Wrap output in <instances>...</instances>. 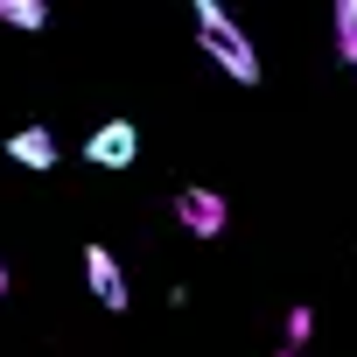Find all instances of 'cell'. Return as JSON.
<instances>
[{
  "instance_id": "1",
  "label": "cell",
  "mask_w": 357,
  "mask_h": 357,
  "mask_svg": "<svg viewBox=\"0 0 357 357\" xmlns=\"http://www.w3.org/2000/svg\"><path fill=\"white\" fill-rule=\"evenodd\" d=\"M197 43L218 70H231L238 84H259V56H252V36L218 8V0H197Z\"/></svg>"
},
{
  "instance_id": "2",
  "label": "cell",
  "mask_w": 357,
  "mask_h": 357,
  "mask_svg": "<svg viewBox=\"0 0 357 357\" xmlns=\"http://www.w3.org/2000/svg\"><path fill=\"white\" fill-rule=\"evenodd\" d=\"M84 161H91V168H133V161H140V126H133V119H105V126L84 140Z\"/></svg>"
},
{
  "instance_id": "3",
  "label": "cell",
  "mask_w": 357,
  "mask_h": 357,
  "mask_svg": "<svg viewBox=\"0 0 357 357\" xmlns=\"http://www.w3.org/2000/svg\"><path fill=\"white\" fill-rule=\"evenodd\" d=\"M225 218H231V211H225V197H218V190H204V183L175 197V225L197 231V238H218V231H225Z\"/></svg>"
},
{
  "instance_id": "4",
  "label": "cell",
  "mask_w": 357,
  "mask_h": 357,
  "mask_svg": "<svg viewBox=\"0 0 357 357\" xmlns=\"http://www.w3.org/2000/svg\"><path fill=\"white\" fill-rule=\"evenodd\" d=\"M84 287H91V301L98 308H126V273H119V259L105 252V245H84Z\"/></svg>"
},
{
  "instance_id": "5",
  "label": "cell",
  "mask_w": 357,
  "mask_h": 357,
  "mask_svg": "<svg viewBox=\"0 0 357 357\" xmlns=\"http://www.w3.org/2000/svg\"><path fill=\"white\" fill-rule=\"evenodd\" d=\"M8 161H22V168H56V140H50V126H22L15 140H8Z\"/></svg>"
},
{
  "instance_id": "6",
  "label": "cell",
  "mask_w": 357,
  "mask_h": 357,
  "mask_svg": "<svg viewBox=\"0 0 357 357\" xmlns=\"http://www.w3.org/2000/svg\"><path fill=\"white\" fill-rule=\"evenodd\" d=\"M50 22V0H0V29H43Z\"/></svg>"
},
{
  "instance_id": "7",
  "label": "cell",
  "mask_w": 357,
  "mask_h": 357,
  "mask_svg": "<svg viewBox=\"0 0 357 357\" xmlns=\"http://www.w3.org/2000/svg\"><path fill=\"white\" fill-rule=\"evenodd\" d=\"M336 56L357 70V0H336Z\"/></svg>"
},
{
  "instance_id": "8",
  "label": "cell",
  "mask_w": 357,
  "mask_h": 357,
  "mask_svg": "<svg viewBox=\"0 0 357 357\" xmlns=\"http://www.w3.org/2000/svg\"><path fill=\"white\" fill-rule=\"evenodd\" d=\"M315 336V308H287V350H301Z\"/></svg>"
},
{
  "instance_id": "9",
  "label": "cell",
  "mask_w": 357,
  "mask_h": 357,
  "mask_svg": "<svg viewBox=\"0 0 357 357\" xmlns=\"http://www.w3.org/2000/svg\"><path fill=\"white\" fill-rule=\"evenodd\" d=\"M0 301H8V259H0Z\"/></svg>"
},
{
  "instance_id": "10",
  "label": "cell",
  "mask_w": 357,
  "mask_h": 357,
  "mask_svg": "<svg viewBox=\"0 0 357 357\" xmlns=\"http://www.w3.org/2000/svg\"><path fill=\"white\" fill-rule=\"evenodd\" d=\"M280 357H301V350H280Z\"/></svg>"
}]
</instances>
